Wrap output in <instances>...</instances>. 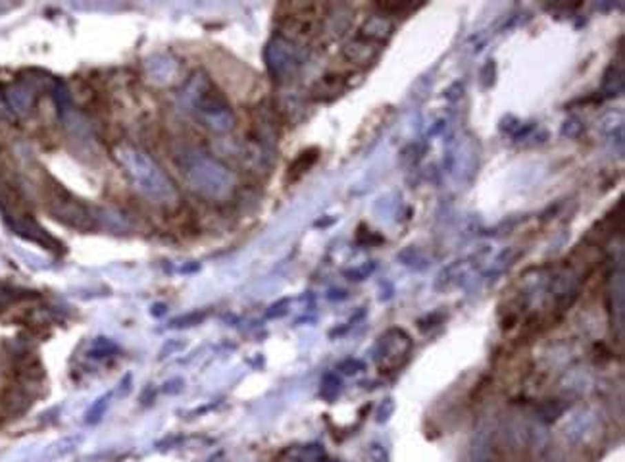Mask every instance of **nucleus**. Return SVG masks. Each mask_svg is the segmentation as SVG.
Here are the masks:
<instances>
[{
  "label": "nucleus",
  "instance_id": "nucleus-16",
  "mask_svg": "<svg viewBox=\"0 0 625 462\" xmlns=\"http://www.w3.org/2000/svg\"><path fill=\"white\" fill-rule=\"evenodd\" d=\"M377 8L385 16H400L414 8V2L412 0H379Z\"/></svg>",
  "mask_w": 625,
  "mask_h": 462
},
{
  "label": "nucleus",
  "instance_id": "nucleus-11",
  "mask_svg": "<svg viewBox=\"0 0 625 462\" xmlns=\"http://www.w3.org/2000/svg\"><path fill=\"white\" fill-rule=\"evenodd\" d=\"M381 54V46L373 45L369 41L364 39H352L347 45L342 46V56L345 60H349L350 64L362 66V68H368V66L376 64V60Z\"/></svg>",
  "mask_w": 625,
  "mask_h": 462
},
{
  "label": "nucleus",
  "instance_id": "nucleus-26",
  "mask_svg": "<svg viewBox=\"0 0 625 462\" xmlns=\"http://www.w3.org/2000/svg\"><path fill=\"white\" fill-rule=\"evenodd\" d=\"M369 459H371V462H389V453H387V449L383 445L371 443V447H369Z\"/></svg>",
  "mask_w": 625,
  "mask_h": 462
},
{
  "label": "nucleus",
  "instance_id": "nucleus-13",
  "mask_svg": "<svg viewBox=\"0 0 625 462\" xmlns=\"http://www.w3.org/2000/svg\"><path fill=\"white\" fill-rule=\"evenodd\" d=\"M345 91V77L342 75L331 74L322 77L318 83L312 87V97L316 101H329L339 97Z\"/></svg>",
  "mask_w": 625,
  "mask_h": 462
},
{
  "label": "nucleus",
  "instance_id": "nucleus-10",
  "mask_svg": "<svg viewBox=\"0 0 625 462\" xmlns=\"http://www.w3.org/2000/svg\"><path fill=\"white\" fill-rule=\"evenodd\" d=\"M393 31H395V21L389 18V16H385V14L377 12V14H371V16L364 19V23L360 26L356 37L369 41L373 45L383 46L391 39Z\"/></svg>",
  "mask_w": 625,
  "mask_h": 462
},
{
  "label": "nucleus",
  "instance_id": "nucleus-4",
  "mask_svg": "<svg viewBox=\"0 0 625 462\" xmlns=\"http://www.w3.org/2000/svg\"><path fill=\"white\" fill-rule=\"evenodd\" d=\"M45 199L48 210L54 214L60 222L68 223L70 228L79 231H91L96 228L94 216L89 210V206L83 204L79 199H75L70 191L56 181H48L45 187Z\"/></svg>",
  "mask_w": 625,
  "mask_h": 462
},
{
  "label": "nucleus",
  "instance_id": "nucleus-19",
  "mask_svg": "<svg viewBox=\"0 0 625 462\" xmlns=\"http://www.w3.org/2000/svg\"><path fill=\"white\" fill-rule=\"evenodd\" d=\"M25 297H28L25 291H19V289H14V287H0V308H6L12 303L21 301Z\"/></svg>",
  "mask_w": 625,
  "mask_h": 462
},
{
  "label": "nucleus",
  "instance_id": "nucleus-20",
  "mask_svg": "<svg viewBox=\"0 0 625 462\" xmlns=\"http://www.w3.org/2000/svg\"><path fill=\"white\" fill-rule=\"evenodd\" d=\"M340 391V379L337 374H327L322 381V395L325 399H335V395Z\"/></svg>",
  "mask_w": 625,
  "mask_h": 462
},
{
  "label": "nucleus",
  "instance_id": "nucleus-17",
  "mask_svg": "<svg viewBox=\"0 0 625 462\" xmlns=\"http://www.w3.org/2000/svg\"><path fill=\"white\" fill-rule=\"evenodd\" d=\"M585 131V123L577 116H570L562 123V135L568 139H580L581 133Z\"/></svg>",
  "mask_w": 625,
  "mask_h": 462
},
{
  "label": "nucleus",
  "instance_id": "nucleus-22",
  "mask_svg": "<svg viewBox=\"0 0 625 462\" xmlns=\"http://www.w3.org/2000/svg\"><path fill=\"white\" fill-rule=\"evenodd\" d=\"M364 368H366V364L362 361H358V359H345V361L337 366V370L342 372V374H347V376L358 374V372H362Z\"/></svg>",
  "mask_w": 625,
  "mask_h": 462
},
{
  "label": "nucleus",
  "instance_id": "nucleus-1",
  "mask_svg": "<svg viewBox=\"0 0 625 462\" xmlns=\"http://www.w3.org/2000/svg\"><path fill=\"white\" fill-rule=\"evenodd\" d=\"M181 102L187 110L193 114L198 123H203L212 133H229L237 118L231 108L225 94L218 89V85L212 81V77L203 70L194 72L181 91Z\"/></svg>",
  "mask_w": 625,
  "mask_h": 462
},
{
  "label": "nucleus",
  "instance_id": "nucleus-2",
  "mask_svg": "<svg viewBox=\"0 0 625 462\" xmlns=\"http://www.w3.org/2000/svg\"><path fill=\"white\" fill-rule=\"evenodd\" d=\"M114 158L139 193L145 194L152 203L172 206L179 201V193L172 177L145 150L129 143H120L114 147Z\"/></svg>",
  "mask_w": 625,
  "mask_h": 462
},
{
  "label": "nucleus",
  "instance_id": "nucleus-15",
  "mask_svg": "<svg viewBox=\"0 0 625 462\" xmlns=\"http://www.w3.org/2000/svg\"><path fill=\"white\" fill-rule=\"evenodd\" d=\"M423 152H425V147H423L422 143H408L400 152H398V162H400V166L410 168L414 166L420 162V158L423 157Z\"/></svg>",
  "mask_w": 625,
  "mask_h": 462
},
{
  "label": "nucleus",
  "instance_id": "nucleus-7",
  "mask_svg": "<svg viewBox=\"0 0 625 462\" xmlns=\"http://www.w3.org/2000/svg\"><path fill=\"white\" fill-rule=\"evenodd\" d=\"M314 6H300L294 8L293 14H289L281 19L279 23V33L281 37L291 41L294 45H303L306 41L316 35V19H314Z\"/></svg>",
  "mask_w": 625,
  "mask_h": 462
},
{
  "label": "nucleus",
  "instance_id": "nucleus-21",
  "mask_svg": "<svg viewBox=\"0 0 625 462\" xmlns=\"http://www.w3.org/2000/svg\"><path fill=\"white\" fill-rule=\"evenodd\" d=\"M562 412H564V405H562L560 401H549V403H544L541 407V416L544 422L556 420Z\"/></svg>",
  "mask_w": 625,
  "mask_h": 462
},
{
  "label": "nucleus",
  "instance_id": "nucleus-24",
  "mask_svg": "<svg viewBox=\"0 0 625 462\" xmlns=\"http://www.w3.org/2000/svg\"><path fill=\"white\" fill-rule=\"evenodd\" d=\"M393 412H395V401H393V399H385V401L381 403L379 410H377V422H379V424H385L387 420L393 416Z\"/></svg>",
  "mask_w": 625,
  "mask_h": 462
},
{
  "label": "nucleus",
  "instance_id": "nucleus-28",
  "mask_svg": "<svg viewBox=\"0 0 625 462\" xmlns=\"http://www.w3.org/2000/svg\"><path fill=\"white\" fill-rule=\"evenodd\" d=\"M106 401H108V395L104 399H101V401H96V405L89 410V422H94V416H101L102 412H104V408L108 405Z\"/></svg>",
  "mask_w": 625,
  "mask_h": 462
},
{
  "label": "nucleus",
  "instance_id": "nucleus-27",
  "mask_svg": "<svg viewBox=\"0 0 625 462\" xmlns=\"http://www.w3.org/2000/svg\"><path fill=\"white\" fill-rule=\"evenodd\" d=\"M464 97V83L462 81H456V83H452L447 91H444V99L449 102H456L460 101Z\"/></svg>",
  "mask_w": 625,
  "mask_h": 462
},
{
  "label": "nucleus",
  "instance_id": "nucleus-12",
  "mask_svg": "<svg viewBox=\"0 0 625 462\" xmlns=\"http://www.w3.org/2000/svg\"><path fill=\"white\" fill-rule=\"evenodd\" d=\"M624 87H625L624 68L619 64H616V62H612V64L604 70V74H602V79H600V92H602L606 99H616V97H622Z\"/></svg>",
  "mask_w": 625,
  "mask_h": 462
},
{
  "label": "nucleus",
  "instance_id": "nucleus-9",
  "mask_svg": "<svg viewBox=\"0 0 625 462\" xmlns=\"http://www.w3.org/2000/svg\"><path fill=\"white\" fill-rule=\"evenodd\" d=\"M6 222L12 230L16 231L18 235L21 237H25V239L33 241V243H37V245H43L46 249L56 250L60 247V243L56 239H52L48 233H46L41 225H39L35 220H31L29 216H23V214H10L6 212Z\"/></svg>",
  "mask_w": 625,
  "mask_h": 462
},
{
  "label": "nucleus",
  "instance_id": "nucleus-8",
  "mask_svg": "<svg viewBox=\"0 0 625 462\" xmlns=\"http://www.w3.org/2000/svg\"><path fill=\"white\" fill-rule=\"evenodd\" d=\"M4 99L8 104L12 116H23L28 114L37 101V87L29 79H18L8 87H4Z\"/></svg>",
  "mask_w": 625,
  "mask_h": 462
},
{
  "label": "nucleus",
  "instance_id": "nucleus-3",
  "mask_svg": "<svg viewBox=\"0 0 625 462\" xmlns=\"http://www.w3.org/2000/svg\"><path fill=\"white\" fill-rule=\"evenodd\" d=\"M185 176L191 181L193 189L208 199L227 197L233 189V176L229 174V170L203 154L189 157V164L185 166Z\"/></svg>",
  "mask_w": 625,
  "mask_h": 462
},
{
  "label": "nucleus",
  "instance_id": "nucleus-23",
  "mask_svg": "<svg viewBox=\"0 0 625 462\" xmlns=\"http://www.w3.org/2000/svg\"><path fill=\"white\" fill-rule=\"evenodd\" d=\"M498 125H500V131H502V133H508V135H512V137H514L515 133H518V130H520V128H522L524 123L518 120L515 116H512V114H508V116H504V118L500 120V123H498Z\"/></svg>",
  "mask_w": 625,
  "mask_h": 462
},
{
  "label": "nucleus",
  "instance_id": "nucleus-5",
  "mask_svg": "<svg viewBox=\"0 0 625 462\" xmlns=\"http://www.w3.org/2000/svg\"><path fill=\"white\" fill-rule=\"evenodd\" d=\"M264 58H266L267 72L277 83H289L303 68V46L294 45L281 35H276L267 43Z\"/></svg>",
  "mask_w": 625,
  "mask_h": 462
},
{
  "label": "nucleus",
  "instance_id": "nucleus-6",
  "mask_svg": "<svg viewBox=\"0 0 625 462\" xmlns=\"http://www.w3.org/2000/svg\"><path fill=\"white\" fill-rule=\"evenodd\" d=\"M412 351V339L404 330L391 328L385 335L379 337L376 349H373V361L379 364V370L383 374H389L393 370H398Z\"/></svg>",
  "mask_w": 625,
  "mask_h": 462
},
{
  "label": "nucleus",
  "instance_id": "nucleus-25",
  "mask_svg": "<svg viewBox=\"0 0 625 462\" xmlns=\"http://www.w3.org/2000/svg\"><path fill=\"white\" fill-rule=\"evenodd\" d=\"M373 270H376V264H373V262H366L362 268L352 270V272H345V276L350 277L352 281H362V279H366Z\"/></svg>",
  "mask_w": 625,
  "mask_h": 462
},
{
  "label": "nucleus",
  "instance_id": "nucleus-29",
  "mask_svg": "<svg viewBox=\"0 0 625 462\" xmlns=\"http://www.w3.org/2000/svg\"><path fill=\"white\" fill-rule=\"evenodd\" d=\"M0 116H2V118H10V116H12L8 104H6V99H4V89H2V87H0Z\"/></svg>",
  "mask_w": 625,
  "mask_h": 462
},
{
  "label": "nucleus",
  "instance_id": "nucleus-18",
  "mask_svg": "<svg viewBox=\"0 0 625 462\" xmlns=\"http://www.w3.org/2000/svg\"><path fill=\"white\" fill-rule=\"evenodd\" d=\"M479 79H481V85H483L485 89L495 85V81H497V62H495L493 58H489L487 62L481 66V70H479Z\"/></svg>",
  "mask_w": 625,
  "mask_h": 462
},
{
  "label": "nucleus",
  "instance_id": "nucleus-14",
  "mask_svg": "<svg viewBox=\"0 0 625 462\" xmlns=\"http://www.w3.org/2000/svg\"><path fill=\"white\" fill-rule=\"evenodd\" d=\"M318 154H320L318 148H310V150H304L303 154H298V158H296L293 164H291V168H289V177L296 179V177H300L303 174H306V172L314 166V162L318 160Z\"/></svg>",
  "mask_w": 625,
  "mask_h": 462
}]
</instances>
